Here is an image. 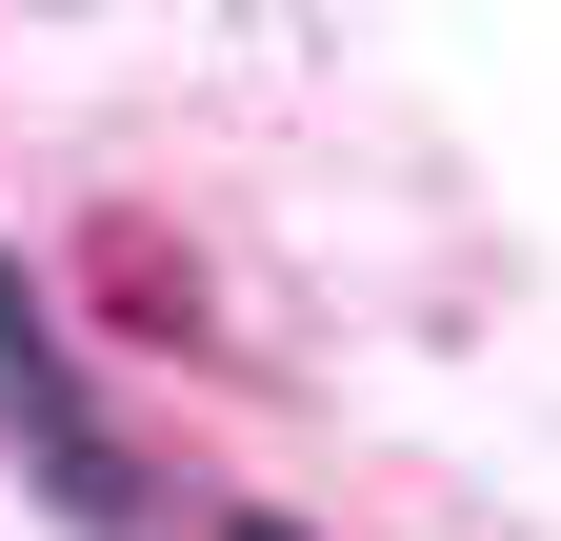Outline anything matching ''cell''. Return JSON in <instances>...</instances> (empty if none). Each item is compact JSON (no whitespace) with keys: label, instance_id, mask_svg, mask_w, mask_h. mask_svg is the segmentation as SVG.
I'll return each instance as SVG.
<instances>
[{"label":"cell","instance_id":"1","mask_svg":"<svg viewBox=\"0 0 561 541\" xmlns=\"http://www.w3.org/2000/svg\"><path fill=\"white\" fill-rule=\"evenodd\" d=\"M0 441H21V482L81 521V541H140V441L101 422V381L60 361V301L0 261Z\"/></svg>","mask_w":561,"mask_h":541},{"label":"cell","instance_id":"2","mask_svg":"<svg viewBox=\"0 0 561 541\" xmlns=\"http://www.w3.org/2000/svg\"><path fill=\"white\" fill-rule=\"evenodd\" d=\"M221 541H301V521H221Z\"/></svg>","mask_w":561,"mask_h":541}]
</instances>
